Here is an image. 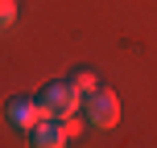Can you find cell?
Masks as SVG:
<instances>
[{"instance_id":"cell-1","label":"cell","mask_w":157,"mask_h":148,"mask_svg":"<svg viewBox=\"0 0 157 148\" xmlns=\"http://www.w3.org/2000/svg\"><path fill=\"white\" fill-rule=\"evenodd\" d=\"M37 107H41V115H50V119H62V115H75V107H78V91L71 82H46L41 86V95H37Z\"/></svg>"},{"instance_id":"cell-2","label":"cell","mask_w":157,"mask_h":148,"mask_svg":"<svg viewBox=\"0 0 157 148\" xmlns=\"http://www.w3.org/2000/svg\"><path fill=\"white\" fill-rule=\"evenodd\" d=\"M87 124L91 128H116L120 124V99L112 91H99V86H95V91L87 95Z\"/></svg>"},{"instance_id":"cell-3","label":"cell","mask_w":157,"mask_h":148,"mask_svg":"<svg viewBox=\"0 0 157 148\" xmlns=\"http://www.w3.org/2000/svg\"><path fill=\"white\" fill-rule=\"evenodd\" d=\"M4 115H8V124H13V128L29 132V128L41 119V107H37V99H33V95H13V99L4 103Z\"/></svg>"},{"instance_id":"cell-4","label":"cell","mask_w":157,"mask_h":148,"mask_svg":"<svg viewBox=\"0 0 157 148\" xmlns=\"http://www.w3.org/2000/svg\"><path fill=\"white\" fill-rule=\"evenodd\" d=\"M29 144L33 148H66V136H62V128H58V119L41 115L37 124L29 128Z\"/></svg>"},{"instance_id":"cell-5","label":"cell","mask_w":157,"mask_h":148,"mask_svg":"<svg viewBox=\"0 0 157 148\" xmlns=\"http://www.w3.org/2000/svg\"><path fill=\"white\" fill-rule=\"evenodd\" d=\"M66 82H71V86H75V91H78V95H83V99H87V95H91V91H95V86H99V78H95V70H87V66H78V70H75L71 78H66Z\"/></svg>"},{"instance_id":"cell-6","label":"cell","mask_w":157,"mask_h":148,"mask_svg":"<svg viewBox=\"0 0 157 148\" xmlns=\"http://www.w3.org/2000/svg\"><path fill=\"white\" fill-rule=\"evenodd\" d=\"M13 21H17V0H0V29H8Z\"/></svg>"},{"instance_id":"cell-7","label":"cell","mask_w":157,"mask_h":148,"mask_svg":"<svg viewBox=\"0 0 157 148\" xmlns=\"http://www.w3.org/2000/svg\"><path fill=\"white\" fill-rule=\"evenodd\" d=\"M58 128H62V136H66V140L83 132V124H78V115H62V119H58Z\"/></svg>"}]
</instances>
